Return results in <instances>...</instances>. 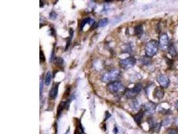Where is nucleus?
<instances>
[{
	"label": "nucleus",
	"instance_id": "nucleus-20",
	"mask_svg": "<svg viewBox=\"0 0 178 134\" xmlns=\"http://www.w3.org/2000/svg\"><path fill=\"white\" fill-rule=\"evenodd\" d=\"M131 107H132V109H133V110H134V111L137 110L139 107V103H138V102H137V100H136L135 99H133L132 102V105H131Z\"/></svg>",
	"mask_w": 178,
	"mask_h": 134
},
{
	"label": "nucleus",
	"instance_id": "nucleus-12",
	"mask_svg": "<svg viewBox=\"0 0 178 134\" xmlns=\"http://www.w3.org/2000/svg\"><path fill=\"white\" fill-rule=\"evenodd\" d=\"M144 111H140L138 113L133 115V119H134L135 123H136L137 125H139V126L141 125L142 119H143L144 117Z\"/></svg>",
	"mask_w": 178,
	"mask_h": 134
},
{
	"label": "nucleus",
	"instance_id": "nucleus-10",
	"mask_svg": "<svg viewBox=\"0 0 178 134\" xmlns=\"http://www.w3.org/2000/svg\"><path fill=\"white\" fill-rule=\"evenodd\" d=\"M59 85V82H57L53 84L52 86V89L50 91V99H55L57 95V93H58V87Z\"/></svg>",
	"mask_w": 178,
	"mask_h": 134
},
{
	"label": "nucleus",
	"instance_id": "nucleus-19",
	"mask_svg": "<svg viewBox=\"0 0 178 134\" xmlns=\"http://www.w3.org/2000/svg\"><path fill=\"white\" fill-rule=\"evenodd\" d=\"M108 18H103L100 20L98 23V26L100 28H103V27H105L107 24H108Z\"/></svg>",
	"mask_w": 178,
	"mask_h": 134
},
{
	"label": "nucleus",
	"instance_id": "nucleus-29",
	"mask_svg": "<svg viewBox=\"0 0 178 134\" xmlns=\"http://www.w3.org/2000/svg\"><path fill=\"white\" fill-rule=\"evenodd\" d=\"M113 131H114V134H116L117 133V127H115V129H114V130H113Z\"/></svg>",
	"mask_w": 178,
	"mask_h": 134
},
{
	"label": "nucleus",
	"instance_id": "nucleus-8",
	"mask_svg": "<svg viewBox=\"0 0 178 134\" xmlns=\"http://www.w3.org/2000/svg\"><path fill=\"white\" fill-rule=\"evenodd\" d=\"M164 90L163 87H157L153 91V96L155 99H161L164 96Z\"/></svg>",
	"mask_w": 178,
	"mask_h": 134
},
{
	"label": "nucleus",
	"instance_id": "nucleus-22",
	"mask_svg": "<svg viewBox=\"0 0 178 134\" xmlns=\"http://www.w3.org/2000/svg\"><path fill=\"white\" fill-rule=\"evenodd\" d=\"M55 63H56L57 65H59V66H61L63 63V60L61 59V58H57V59H55Z\"/></svg>",
	"mask_w": 178,
	"mask_h": 134
},
{
	"label": "nucleus",
	"instance_id": "nucleus-25",
	"mask_svg": "<svg viewBox=\"0 0 178 134\" xmlns=\"http://www.w3.org/2000/svg\"><path fill=\"white\" fill-rule=\"evenodd\" d=\"M50 17L52 20H54V19L56 18V17H57L56 13H55V12H53V11H52V12H50Z\"/></svg>",
	"mask_w": 178,
	"mask_h": 134
},
{
	"label": "nucleus",
	"instance_id": "nucleus-28",
	"mask_svg": "<svg viewBox=\"0 0 178 134\" xmlns=\"http://www.w3.org/2000/svg\"><path fill=\"white\" fill-rule=\"evenodd\" d=\"M175 108H176V109L178 111V100L175 103Z\"/></svg>",
	"mask_w": 178,
	"mask_h": 134
},
{
	"label": "nucleus",
	"instance_id": "nucleus-4",
	"mask_svg": "<svg viewBox=\"0 0 178 134\" xmlns=\"http://www.w3.org/2000/svg\"><path fill=\"white\" fill-rule=\"evenodd\" d=\"M136 62L137 60L134 57H130L128 58H126L125 59L120 60L119 66L123 68L129 69L134 66L135 64H136Z\"/></svg>",
	"mask_w": 178,
	"mask_h": 134
},
{
	"label": "nucleus",
	"instance_id": "nucleus-18",
	"mask_svg": "<svg viewBox=\"0 0 178 134\" xmlns=\"http://www.w3.org/2000/svg\"><path fill=\"white\" fill-rule=\"evenodd\" d=\"M141 62L143 64H144V65H147V64H150V58L149 57H148L146 56H145V57H142L141 58Z\"/></svg>",
	"mask_w": 178,
	"mask_h": 134
},
{
	"label": "nucleus",
	"instance_id": "nucleus-11",
	"mask_svg": "<svg viewBox=\"0 0 178 134\" xmlns=\"http://www.w3.org/2000/svg\"><path fill=\"white\" fill-rule=\"evenodd\" d=\"M94 23H95V22L93 19L90 18V17H87V18L83 19L81 21V24H80V29H81V30H83L84 26H85L86 24H91V25H93Z\"/></svg>",
	"mask_w": 178,
	"mask_h": 134
},
{
	"label": "nucleus",
	"instance_id": "nucleus-30",
	"mask_svg": "<svg viewBox=\"0 0 178 134\" xmlns=\"http://www.w3.org/2000/svg\"><path fill=\"white\" fill-rule=\"evenodd\" d=\"M175 124H176L177 126V127H178V117L176 119H175Z\"/></svg>",
	"mask_w": 178,
	"mask_h": 134
},
{
	"label": "nucleus",
	"instance_id": "nucleus-2",
	"mask_svg": "<svg viewBox=\"0 0 178 134\" xmlns=\"http://www.w3.org/2000/svg\"><path fill=\"white\" fill-rule=\"evenodd\" d=\"M120 75V72L117 69H113L108 71V73H106L102 76L101 80L103 82H113L116 80L119 77Z\"/></svg>",
	"mask_w": 178,
	"mask_h": 134
},
{
	"label": "nucleus",
	"instance_id": "nucleus-7",
	"mask_svg": "<svg viewBox=\"0 0 178 134\" xmlns=\"http://www.w3.org/2000/svg\"><path fill=\"white\" fill-rule=\"evenodd\" d=\"M157 81L159 84V85L163 88H167L170 85V81L168 77L166 76L160 74L157 77Z\"/></svg>",
	"mask_w": 178,
	"mask_h": 134
},
{
	"label": "nucleus",
	"instance_id": "nucleus-17",
	"mask_svg": "<svg viewBox=\"0 0 178 134\" xmlns=\"http://www.w3.org/2000/svg\"><path fill=\"white\" fill-rule=\"evenodd\" d=\"M73 30H72V29H70V37H69L68 42H67L66 50H68V47L70 46V43H71V41H72V38H73Z\"/></svg>",
	"mask_w": 178,
	"mask_h": 134
},
{
	"label": "nucleus",
	"instance_id": "nucleus-9",
	"mask_svg": "<svg viewBox=\"0 0 178 134\" xmlns=\"http://www.w3.org/2000/svg\"><path fill=\"white\" fill-rule=\"evenodd\" d=\"M144 111L149 114H152L155 112L156 109V105L152 102H149L144 105Z\"/></svg>",
	"mask_w": 178,
	"mask_h": 134
},
{
	"label": "nucleus",
	"instance_id": "nucleus-3",
	"mask_svg": "<svg viewBox=\"0 0 178 134\" xmlns=\"http://www.w3.org/2000/svg\"><path fill=\"white\" fill-rule=\"evenodd\" d=\"M108 91L112 94H115L124 90V87L121 82H110L107 86Z\"/></svg>",
	"mask_w": 178,
	"mask_h": 134
},
{
	"label": "nucleus",
	"instance_id": "nucleus-32",
	"mask_svg": "<svg viewBox=\"0 0 178 134\" xmlns=\"http://www.w3.org/2000/svg\"><path fill=\"white\" fill-rule=\"evenodd\" d=\"M39 2H40V8H42V6H42V3H43V2H42V1H40Z\"/></svg>",
	"mask_w": 178,
	"mask_h": 134
},
{
	"label": "nucleus",
	"instance_id": "nucleus-6",
	"mask_svg": "<svg viewBox=\"0 0 178 134\" xmlns=\"http://www.w3.org/2000/svg\"><path fill=\"white\" fill-rule=\"evenodd\" d=\"M159 47L161 50H165L168 48L170 45L169 44V37L166 33H162L159 36Z\"/></svg>",
	"mask_w": 178,
	"mask_h": 134
},
{
	"label": "nucleus",
	"instance_id": "nucleus-27",
	"mask_svg": "<svg viewBox=\"0 0 178 134\" xmlns=\"http://www.w3.org/2000/svg\"><path fill=\"white\" fill-rule=\"evenodd\" d=\"M167 63H168V66H169V67H171V68H172V67H173V60H172L171 59H168V61H167Z\"/></svg>",
	"mask_w": 178,
	"mask_h": 134
},
{
	"label": "nucleus",
	"instance_id": "nucleus-31",
	"mask_svg": "<svg viewBox=\"0 0 178 134\" xmlns=\"http://www.w3.org/2000/svg\"><path fill=\"white\" fill-rule=\"evenodd\" d=\"M70 128H68V130L66 131V132L65 133H64V134H68V133H69V132H70Z\"/></svg>",
	"mask_w": 178,
	"mask_h": 134
},
{
	"label": "nucleus",
	"instance_id": "nucleus-24",
	"mask_svg": "<svg viewBox=\"0 0 178 134\" xmlns=\"http://www.w3.org/2000/svg\"><path fill=\"white\" fill-rule=\"evenodd\" d=\"M170 124H171V119L168 117L164 120V121L163 122V124L164 126H169V125H170Z\"/></svg>",
	"mask_w": 178,
	"mask_h": 134
},
{
	"label": "nucleus",
	"instance_id": "nucleus-23",
	"mask_svg": "<svg viewBox=\"0 0 178 134\" xmlns=\"http://www.w3.org/2000/svg\"><path fill=\"white\" fill-rule=\"evenodd\" d=\"M39 56H40V61H41V62H44L46 60V58H45V55H44V54L43 52V51L42 50H40L39 52Z\"/></svg>",
	"mask_w": 178,
	"mask_h": 134
},
{
	"label": "nucleus",
	"instance_id": "nucleus-21",
	"mask_svg": "<svg viewBox=\"0 0 178 134\" xmlns=\"http://www.w3.org/2000/svg\"><path fill=\"white\" fill-rule=\"evenodd\" d=\"M167 133L168 134H178V128H176V127H171V128L168 129Z\"/></svg>",
	"mask_w": 178,
	"mask_h": 134
},
{
	"label": "nucleus",
	"instance_id": "nucleus-26",
	"mask_svg": "<svg viewBox=\"0 0 178 134\" xmlns=\"http://www.w3.org/2000/svg\"><path fill=\"white\" fill-rule=\"evenodd\" d=\"M43 80H40V95L41 96L42 92H43Z\"/></svg>",
	"mask_w": 178,
	"mask_h": 134
},
{
	"label": "nucleus",
	"instance_id": "nucleus-16",
	"mask_svg": "<svg viewBox=\"0 0 178 134\" xmlns=\"http://www.w3.org/2000/svg\"><path fill=\"white\" fill-rule=\"evenodd\" d=\"M51 80H52V73H51L50 71H48L45 77L46 85H49L50 84Z\"/></svg>",
	"mask_w": 178,
	"mask_h": 134
},
{
	"label": "nucleus",
	"instance_id": "nucleus-13",
	"mask_svg": "<svg viewBox=\"0 0 178 134\" xmlns=\"http://www.w3.org/2000/svg\"><path fill=\"white\" fill-rule=\"evenodd\" d=\"M168 50L169 54H170L172 57H176L177 54L176 47L175 46V45L173 43H171L170 45H169Z\"/></svg>",
	"mask_w": 178,
	"mask_h": 134
},
{
	"label": "nucleus",
	"instance_id": "nucleus-15",
	"mask_svg": "<svg viewBox=\"0 0 178 134\" xmlns=\"http://www.w3.org/2000/svg\"><path fill=\"white\" fill-rule=\"evenodd\" d=\"M134 33L136 36H141L144 33V28L143 25L141 24H138L134 28Z\"/></svg>",
	"mask_w": 178,
	"mask_h": 134
},
{
	"label": "nucleus",
	"instance_id": "nucleus-14",
	"mask_svg": "<svg viewBox=\"0 0 178 134\" xmlns=\"http://www.w3.org/2000/svg\"><path fill=\"white\" fill-rule=\"evenodd\" d=\"M66 107H67V102L66 101H61L58 107H57V117H59L60 115H61V113L63 112V110Z\"/></svg>",
	"mask_w": 178,
	"mask_h": 134
},
{
	"label": "nucleus",
	"instance_id": "nucleus-1",
	"mask_svg": "<svg viewBox=\"0 0 178 134\" xmlns=\"http://www.w3.org/2000/svg\"><path fill=\"white\" fill-rule=\"evenodd\" d=\"M159 44L155 40L149 41L146 45V55L149 58H152L156 54L158 51Z\"/></svg>",
	"mask_w": 178,
	"mask_h": 134
},
{
	"label": "nucleus",
	"instance_id": "nucleus-5",
	"mask_svg": "<svg viewBox=\"0 0 178 134\" xmlns=\"http://www.w3.org/2000/svg\"><path fill=\"white\" fill-rule=\"evenodd\" d=\"M142 89V84L138 83L130 89H127L125 92V95L128 98H133L138 94Z\"/></svg>",
	"mask_w": 178,
	"mask_h": 134
}]
</instances>
